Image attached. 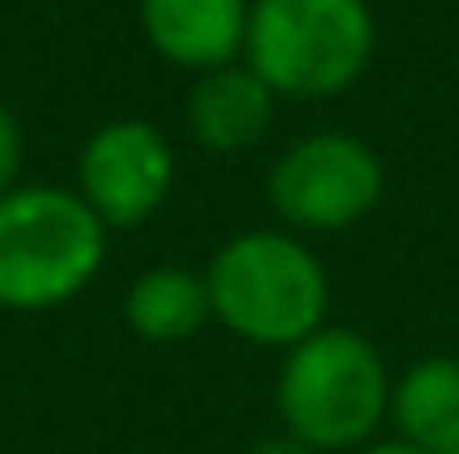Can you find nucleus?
<instances>
[{
    "label": "nucleus",
    "instance_id": "obj_10",
    "mask_svg": "<svg viewBox=\"0 0 459 454\" xmlns=\"http://www.w3.org/2000/svg\"><path fill=\"white\" fill-rule=\"evenodd\" d=\"M391 425L430 454L459 445V356H420L391 376Z\"/></svg>",
    "mask_w": 459,
    "mask_h": 454
},
{
    "label": "nucleus",
    "instance_id": "obj_8",
    "mask_svg": "<svg viewBox=\"0 0 459 454\" xmlns=\"http://www.w3.org/2000/svg\"><path fill=\"white\" fill-rule=\"evenodd\" d=\"M274 107L279 99L269 93V83L245 59H235L191 79V89H186V133L201 151L239 157V151L259 147L269 137Z\"/></svg>",
    "mask_w": 459,
    "mask_h": 454
},
{
    "label": "nucleus",
    "instance_id": "obj_1",
    "mask_svg": "<svg viewBox=\"0 0 459 454\" xmlns=\"http://www.w3.org/2000/svg\"><path fill=\"white\" fill-rule=\"evenodd\" d=\"M211 313L230 338L264 352H289L327 328V269L293 230H245L205 264Z\"/></svg>",
    "mask_w": 459,
    "mask_h": 454
},
{
    "label": "nucleus",
    "instance_id": "obj_12",
    "mask_svg": "<svg viewBox=\"0 0 459 454\" xmlns=\"http://www.w3.org/2000/svg\"><path fill=\"white\" fill-rule=\"evenodd\" d=\"M249 454H313L308 445H303L299 435H289V430H279V435H264L249 445Z\"/></svg>",
    "mask_w": 459,
    "mask_h": 454
},
{
    "label": "nucleus",
    "instance_id": "obj_7",
    "mask_svg": "<svg viewBox=\"0 0 459 454\" xmlns=\"http://www.w3.org/2000/svg\"><path fill=\"white\" fill-rule=\"evenodd\" d=\"M147 49L181 73H211L245 54L249 0H137Z\"/></svg>",
    "mask_w": 459,
    "mask_h": 454
},
{
    "label": "nucleus",
    "instance_id": "obj_14",
    "mask_svg": "<svg viewBox=\"0 0 459 454\" xmlns=\"http://www.w3.org/2000/svg\"><path fill=\"white\" fill-rule=\"evenodd\" d=\"M445 454H459V445H450V450H445Z\"/></svg>",
    "mask_w": 459,
    "mask_h": 454
},
{
    "label": "nucleus",
    "instance_id": "obj_2",
    "mask_svg": "<svg viewBox=\"0 0 459 454\" xmlns=\"http://www.w3.org/2000/svg\"><path fill=\"white\" fill-rule=\"evenodd\" d=\"M274 406L289 435L313 454H352L391 420V372L357 328H318L283 352Z\"/></svg>",
    "mask_w": 459,
    "mask_h": 454
},
{
    "label": "nucleus",
    "instance_id": "obj_4",
    "mask_svg": "<svg viewBox=\"0 0 459 454\" xmlns=\"http://www.w3.org/2000/svg\"><path fill=\"white\" fill-rule=\"evenodd\" d=\"M108 230L74 186L20 181L0 196V308L54 313L98 278Z\"/></svg>",
    "mask_w": 459,
    "mask_h": 454
},
{
    "label": "nucleus",
    "instance_id": "obj_5",
    "mask_svg": "<svg viewBox=\"0 0 459 454\" xmlns=\"http://www.w3.org/2000/svg\"><path fill=\"white\" fill-rule=\"evenodd\" d=\"M269 210L293 235H342L386 196V161L352 133H308L289 142L264 181Z\"/></svg>",
    "mask_w": 459,
    "mask_h": 454
},
{
    "label": "nucleus",
    "instance_id": "obj_9",
    "mask_svg": "<svg viewBox=\"0 0 459 454\" xmlns=\"http://www.w3.org/2000/svg\"><path fill=\"white\" fill-rule=\"evenodd\" d=\"M123 318H127V328H133V338L152 342V347L191 342L205 322H215L205 269H186V264L142 269L123 294Z\"/></svg>",
    "mask_w": 459,
    "mask_h": 454
},
{
    "label": "nucleus",
    "instance_id": "obj_13",
    "mask_svg": "<svg viewBox=\"0 0 459 454\" xmlns=\"http://www.w3.org/2000/svg\"><path fill=\"white\" fill-rule=\"evenodd\" d=\"M352 454H430V450L411 445V440H401V435H377V440H367V445L352 450Z\"/></svg>",
    "mask_w": 459,
    "mask_h": 454
},
{
    "label": "nucleus",
    "instance_id": "obj_6",
    "mask_svg": "<svg viewBox=\"0 0 459 454\" xmlns=\"http://www.w3.org/2000/svg\"><path fill=\"white\" fill-rule=\"evenodd\" d=\"M177 186V151L147 117H113L93 127L79 151V196L103 230H137L167 205Z\"/></svg>",
    "mask_w": 459,
    "mask_h": 454
},
{
    "label": "nucleus",
    "instance_id": "obj_3",
    "mask_svg": "<svg viewBox=\"0 0 459 454\" xmlns=\"http://www.w3.org/2000/svg\"><path fill=\"white\" fill-rule=\"evenodd\" d=\"M239 59L274 99H342L377 59V15L367 0H249Z\"/></svg>",
    "mask_w": 459,
    "mask_h": 454
},
{
    "label": "nucleus",
    "instance_id": "obj_11",
    "mask_svg": "<svg viewBox=\"0 0 459 454\" xmlns=\"http://www.w3.org/2000/svg\"><path fill=\"white\" fill-rule=\"evenodd\" d=\"M20 167H25V133H20V117L0 103V196L20 186Z\"/></svg>",
    "mask_w": 459,
    "mask_h": 454
}]
</instances>
